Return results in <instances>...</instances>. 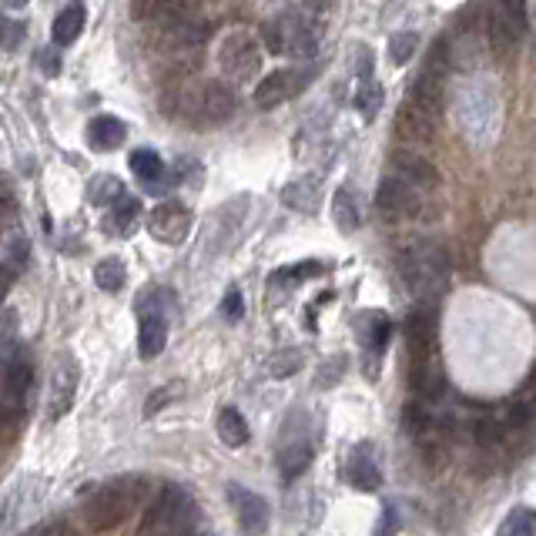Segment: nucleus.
Returning <instances> with one entry per match:
<instances>
[{"instance_id":"obj_1","label":"nucleus","mask_w":536,"mask_h":536,"mask_svg":"<svg viewBox=\"0 0 536 536\" xmlns=\"http://www.w3.org/2000/svg\"><path fill=\"white\" fill-rule=\"evenodd\" d=\"M449 272H453V262H449V252L443 245L423 242V238H413V242L402 245L399 275L416 299H439L449 285Z\"/></svg>"},{"instance_id":"obj_2","label":"nucleus","mask_w":536,"mask_h":536,"mask_svg":"<svg viewBox=\"0 0 536 536\" xmlns=\"http://www.w3.org/2000/svg\"><path fill=\"white\" fill-rule=\"evenodd\" d=\"M145 493L148 483L141 476H121V480L104 483L88 500V506H84V520H88L94 533L118 530L124 520H131V513L141 506Z\"/></svg>"},{"instance_id":"obj_3","label":"nucleus","mask_w":536,"mask_h":536,"mask_svg":"<svg viewBox=\"0 0 536 536\" xmlns=\"http://www.w3.org/2000/svg\"><path fill=\"white\" fill-rule=\"evenodd\" d=\"M171 108H181V118L198 124H222L235 114L238 98L225 81H181L171 94Z\"/></svg>"},{"instance_id":"obj_4","label":"nucleus","mask_w":536,"mask_h":536,"mask_svg":"<svg viewBox=\"0 0 536 536\" xmlns=\"http://www.w3.org/2000/svg\"><path fill=\"white\" fill-rule=\"evenodd\" d=\"M198 523V506L178 483H165L141 516V536H188Z\"/></svg>"},{"instance_id":"obj_5","label":"nucleus","mask_w":536,"mask_h":536,"mask_svg":"<svg viewBox=\"0 0 536 536\" xmlns=\"http://www.w3.org/2000/svg\"><path fill=\"white\" fill-rule=\"evenodd\" d=\"M262 41L268 47V54L295 57V61H312L315 51H319L315 24L305 7H292V11H282V14H275L272 21H265Z\"/></svg>"},{"instance_id":"obj_6","label":"nucleus","mask_w":536,"mask_h":536,"mask_svg":"<svg viewBox=\"0 0 536 536\" xmlns=\"http://www.w3.org/2000/svg\"><path fill=\"white\" fill-rule=\"evenodd\" d=\"M218 67H222V74L228 81H252L258 71H262V47L252 34L245 31H232L225 37L222 44H218Z\"/></svg>"},{"instance_id":"obj_7","label":"nucleus","mask_w":536,"mask_h":536,"mask_svg":"<svg viewBox=\"0 0 536 536\" xmlns=\"http://www.w3.org/2000/svg\"><path fill=\"white\" fill-rule=\"evenodd\" d=\"M315 78V67H282V71H272L265 81H258V88L252 94L255 108L272 111L279 104L292 101L295 94H302L309 88V81Z\"/></svg>"},{"instance_id":"obj_8","label":"nucleus","mask_w":536,"mask_h":536,"mask_svg":"<svg viewBox=\"0 0 536 536\" xmlns=\"http://www.w3.org/2000/svg\"><path fill=\"white\" fill-rule=\"evenodd\" d=\"M376 212L386 218V222H409L423 212V198H419L416 188H409L406 181L386 175L376 188Z\"/></svg>"},{"instance_id":"obj_9","label":"nucleus","mask_w":536,"mask_h":536,"mask_svg":"<svg viewBox=\"0 0 536 536\" xmlns=\"http://www.w3.org/2000/svg\"><path fill=\"white\" fill-rule=\"evenodd\" d=\"M78 379H81V369L71 356H61L51 366V386H47V423L67 416V409L74 406V396H78Z\"/></svg>"},{"instance_id":"obj_10","label":"nucleus","mask_w":536,"mask_h":536,"mask_svg":"<svg viewBox=\"0 0 536 536\" xmlns=\"http://www.w3.org/2000/svg\"><path fill=\"white\" fill-rule=\"evenodd\" d=\"M191 232V215L178 201H165L148 215V235L161 245H181Z\"/></svg>"},{"instance_id":"obj_11","label":"nucleus","mask_w":536,"mask_h":536,"mask_svg":"<svg viewBox=\"0 0 536 536\" xmlns=\"http://www.w3.org/2000/svg\"><path fill=\"white\" fill-rule=\"evenodd\" d=\"M526 31V7L523 4H503L490 14V44L496 54H510Z\"/></svg>"},{"instance_id":"obj_12","label":"nucleus","mask_w":536,"mask_h":536,"mask_svg":"<svg viewBox=\"0 0 536 536\" xmlns=\"http://www.w3.org/2000/svg\"><path fill=\"white\" fill-rule=\"evenodd\" d=\"M228 503L235 506L238 526H242L248 536H265V533H268L272 513H268V503L262 500V496L235 483V486H228Z\"/></svg>"},{"instance_id":"obj_13","label":"nucleus","mask_w":536,"mask_h":536,"mask_svg":"<svg viewBox=\"0 0 536 536\" xmlns=\"http://www.w3.org/2000/svg\"><path fill=\"white\" fill-rule=\"evenodd\" d=\"M312 453H315V443L309 436V426H302V429L285 426V436H282V446H279V469H282L285 480L302 476L312 463Z\"/></svg>"},{"instance_id":"obj_14","label":"nucleus","mask_w":536,"mask_h":536,"mask_svg":"<svg viewBox=\"0 0 536 536\" xmlns=\"http://www.w3.org/2000/svg\"><path fill=\"white\" fill-rule=\"evenodd\" d=\"M191 14H195V7L181 4V0H145V4H131L134 21H145L151 27H161V31L188 24Z\"/></svg>"},{"instance_id":"obj_15","label":"nucleus","mask_w":536,"mask_h":536,"mask_svg":"<svg viewBox=\"0 0 536 536\" xmlns=\"http://www.w3.org/2000/svg\"><path fill=\"white\" fill-rule=\"evenodd\" d=\"M406 346H409V362L436 359V319L429 309H416L406 319Z\"/></svg>"},{"instance_id":"obj_16","label":"nucleus","mask_w":536,"mask_h":536,"mask_svg":"<svg viewBox=\"0 0 536 536\" xmlns=\"http://www.w3.org/2000/svg\"><path fill=\"white\" fill-rule=\"evenodd\" d=\"M392 171H396L392 178L406 181L409 188H436L439 185V171L433 161L416 155V151H406V148L392 155Z\"/></svg>"},{"instance_id":"obj_17","label":"nucleus","mask_w":536,"mask_h":536,"mask_svg":"<svg viewBox=\"0 0 536 536\" xmlns=\"http://www.w3.org/2000/svg\"><path fill=\"white\" fill-rule=\"evenodd\" d=\"M409 104H413L416 111H423L426 118L436 124V118L443 114V104H446V78L419 71L413 81V91H409Z\"/></svg>"},{"instance_id":"obj_18","label":"nucleus","mask_w":536,"mask_h":536,"mask_svg":"<svg viewBox=\"0 0 536 536\" xmlns=\"http://www.w3.org/2000/svg\"><path fill=\"white\" fill-rule=\"evenodd\" d=\"M0 382H4V396L11 406H17L27 392H31V382H34V366L24 352H14L11 359L0 366Z\"/></svg>"},{"instance_id":"obj_19","label":"nucleus","mask_w":536,"mask_h":536,"mask_svg":"<svg viewBox=\"0 0 536 536\" xmlns=\"http://www.w3.org/2000/svg\"><path fill=\"white\" fill-rule=\"evenodd\" d=\"M409 389H413L423 402H436L439 396H443L446 376H443V369H439V362L436 359L409 362Z\"/></svg>"},{"instance_id":"obj_20","label":"nucleus","mask_w":536,"mask_h":536,"mask_svg":"<svg viewBox=\"0 0 536 536\" xmlns=\"http://www.w3.org/2000/svg\"><path fill=\"white\" fill-rule=\"evenodd\" d=\"M396 138L402 145H426V141L433 138V121L406 101L396 111Z\"/></svg>"},{"instance_id":"obj_21","label":"nucleus","mask_w":536,"mask_h":536,"mask_svg":"<svg viewBox=\"0 0 536 536\" xmlns=\"http://www.w3.org/2000/svg\"><path fill=\"white\" fill-rule=\"evenodd\" d=\"M168 342V322L161 312H145L138 325V349L141 359H155Z\"/></svg>"},{"instance_id":"obj_22","label":"nucleus","mask_w":536,"mask_h":536,"mask_svg":"<svg viewBox=\"0 0 536 536\" xmlns=\"http://www.w3.org/2000/svg\"><path fill=\"white\" fill-rule=\"evenodd\" d=\"M124 124L118 118H111V114H98V118H91L88 124V145L94 151H114L124 145Z\"/></svg>"},{"instance_id":"obj_23","label":"nucleus","mask_w":536,"mask_h":536,"mask_svg":"<svg viewBox=\"0 0 536 536\" xmlns=\"http://www.w3.org/2000/svg\"><path fill=\"white\" fill-rule=\"evenodd\" d=\"M349 483L356 486V490H362V493H376L382 486V473H379L376 459L369 456L366 446L356 449V453L349 456Z\"/></svg>"},{"instance_id":"obj_24","label":"nucleus","mask_w":536,"mask_h":536,"mask_svg":"<svg viewBox=\"0 0 536 536\" xmlns=\"http://www.w3.org/2000/svg\"><path fill=\"white\" fill-rule=\"evenodd\" d=\"M84 21H88V14H84V7L81 4H71V7H64L61 14L54 17V24H51V41L54 44H74L81 37L84 31Z\"/></svg>"},{"instance_id":"obj_25","label":"nucleus","mask_w":536,"mask_h":536,"mask_svg":"<svg viewBox=\"0 0 536 536\" xmlns=\"http://www.w3.org/2000/svg\"><path fill=\"white\" fill-rule=\"evenodd\" d=\"M218 439H222L225 446H232V449L248 443V423H245V416L238 413V409L228 406V409L218 413Z\"/></svg>"},{"instance_id":"obj_26","label":"nucleus","mask_w":536,"mask_h":536,"mask_svg":"<svg viewBox=\"0 0 536 536\" xmlns=\"http://www.w3.org/2000/svg\"><path fill=\"white\" fill-rule=\"evenodd\" d=\"M128 165H131V171H134V178H141L145 185H158L161 175H165V161H161L151 148L131 151Z\"/></svg>"},{"instance_id":"obj_27","label":"nucleus","mask_w":536,"mask_h":536,"mask_svg":"<svg viewBox=\"0 0 536 536\" xmlns=\"http://www.w3.org/2000/svg\"><path fill=\"white\" fill-rule=\"evenodd\" d=\"M332 215H335V225H339V232H356V228H359V205H356V195H352L349 188L335 191Z\"/></svg>"},{"instance_id":"obj_28","label":"nucleus","mask_w":536,"mask_h":536,"mask_svg":"<svg viewBox=\"0 0 536 536\" xmlns=\"http://www.w3.org/2000/svg\"><path fill=\"white\" fill-rule=\"evenodd\" d=\"M402 429L416 439L433 433V416H429V409L423 402H406V406H402Z\"/></svg>"},{"instance_id":"obj_29","label":"nucleus","mask_w":536,"mask_h":536,"mask_svg":"<svg viewBox=\"0 0 536 536\" xmlns=\"http://www.w3.org/2000/svg\"><path fill=\"white\" fill-rule=\"evenodd\" d=\"M124 279H128V272H124L121 258H104V262H98V268H94V282H98V289L104 292H121Z\"/></svg>"},{"instance_id":"obj_30","label":"nucleus","mask_w":536,"mask_h":536,"mask_svg":"<svg viewBox=\"0 0 536 536\" xmlns=\"http://www.w3.org/2000/svg\"><path fill=\"white\" fill-rule=\"evenodd\" d=\"M282 201H285L289 208H295V212H315V188H312V178L292 181V185H285Z\"/></svg>"},{"instance_id":"obj_31","label":"nucleus","mask_w":536,"mask_h":536,"mask_svg":"<svg viewBox=\"0 0 536 536\" xmlns=\"http://www.w3.org/2000/svg\"><path fill=\"white\" fill-rule=\"evenodd\" d=\"M138 215H141V201L131 198V195H121L114 201V212H111V222L118 228L121 235H128L134 225H138Z\"/></svg>"},{"instance_id":"obj_32","label":"nucleus","mask_w":536,"mask_h":536,"mask_svg":"<svg viewBox=\"0 0 536 536\" xmlns=\"http://www.w3.org/2000/svg\"><path fill=\"white\" fill-rule=\"evenodd\" d=\"M356 108L366 121H372L382 108V88L372 78H362L359 81V91H356Z\"/></svg>"},{"instance_id":"obj_33","label":"nucleus","mask_w":536,"mask_h":536,"mask_svg":"<svg viewBox=\"0 0 536 536\" xmlns=\"http://www.w3.org/2000/svg\"><path fill=\"white\" fill-rule=\"evenodd\" d=\"M24 413L21 406H11V402H0V446H11L17 436H21Z\"/></svg>"},{"instance_id":"obj_34","label":"nucleus","mask_w":536,"mask_h":536,"mask_svg":"<svg viewBox=\"0 0 536 536\" xmlns=\"http://www.w3.org/2000/svg\"><path fill=\"white\" fill-rule=\"evenodd\" d=\"M536 526H533V510H526V506H516L510 510V516L500 523V530L496 536H533Z\"/></svg>"},{"instance_id":"obj_35","label":"nucleus","mask_w":536,"mask_h":536,"mask_svg":"<svg viewBox=\"0 0 536 536\" xmlns=\"http://www.w3.org/2000/svg\"><path fill=\"white\" fill-rule=\"evenodd\" d=\"M473 436H476V443H480V446H500L506 429H503V423L496 416H480L473 423Z\"/></svg>"},{"instance_id":"obj_36","label":"nucleus","mask_w":536,"mask_h":536,"mask_svg":"<svg viewBox=\"0 0 536 536\" xmlns=\"http://www.w3.org/2000/svg\"><path fill=\"white\" fill-rule=\"evenodd\" d=\"M121 195H124V188H121V181L114 178V175L94 178L91 181V191H88V198L94 201V205H108V201H118Z\"/></svg>"},{"instance_id":"obj_37","label":"nucleus","mask_w":536,"mask_h":536,"mask_svg":"<svg viewBox=\"0 0 536 536\" xmlns=\"http://www.w3.org/2000/svg\"><path fill=\"white\" fill-rule=\"evenodd\" d=\"M416 47H419V34H413V31H406V34H392V37H389V57H392V64H406V61H413Z\"/></svg>"},{"instance_id":"obj_38","label":"nucleus","mask_w":536,"mask_h":536,"mask_svg":"<svg viewBox=\"0 0 536 536\" xmlns=\"http://www.w3.org/2000/svg\"><path fill=\"white\" fill-rule=\"evenodd\" d=\"M302 366V352H295V349H285V352H279V356H272L268 359V376L272 379H285V376H292L295 369Z\"/></svg>"},{"instance_id":"obj_39","label":"nucleus","mask_w":536,"mask_h":536,"mask_svg":"<svg viewBox=\"0 0 536 536\" xmlns=\"http://www.w3.org/2000/svg\"><path fill=\"white\" fill-rule=\"evenodd\" d=\"M24 41V24L0 14V51H17Z\"/></svg>"},{"instance_id":"obj_40","label":"nucleus","mask_w":536,"mask_h":536,"mask_svg":"<svg viewBox=\"0 0 536 536\" xmlns=\"http://www.w3.org/2000/svg\"><path fill=\"white\" fill-rule=\"evenodd\" d=\"M389 332H392L389 315H386V312H376V315L369 319V342H366V346L379 352V349L389 342Z\"/></svg>"},{"instance_id":"obj_41","label":"nucleus","mask_w":536,"mask_h":536,"mask_svg":"<svg viewBox=\"0 0 536 536\" xmlns=\"http://www.w3.org/2000/svg\"><path fill=\"white\" fill-rule=\"evenodd\" d=\"M319 272H322L319 262H302V265H289V268H282V272H275L272 282H305Z\"/></svg>"},{"instance_id":"obj_42","label":"nucleus","mask_w":536,"mask_h":536,"mask_svg":"<svg viewBox=\"0 0 536 536\" xmlns=\"http://www.w3.org/2000/svg\"><path fill=\"white\" fill-rule=\"evenodd\" d=\"M181 392H185V386H181V382H171V386L158 389V392H151V396H148V406H145V416H155L158 409L171 406V399L181 396Z\"/></svg>"},{"instance_id":"obj_43","label":"nucleus","mask_w":536,"mask_h":536,"mask_svg":"<svg viewBox=\"0 0 536 536\" xmlns=\"http://www.w3.org/2000/svg\"><path fill=\"white\" fill-rule=\"evenodd\" d=\"M342 369H346V359H329L319 369V379H315V386H319V389H332L335 382L342 379Z\"/></svg>"},{"instance_id":"obj_44","label":"nucleus","mask_w":536,"mask_h":536,"mask_svg":"<svg viewBox=\"0 0 536 536\" xmlns=\"http://www.w3.org/2000/svg\"><path fill=\"white\" fill-rule=\"evenodd\" d=\"M222 315H225V319H232V322H238L245 315V302H242V292H238V289H228L225 302H222Z\"/></svg>"},{"instance_id":"obj_45","label":"nucleus","mask_w":536,"mask_h":536,"mask_svg":"<svg viewBox=\"0 0 536 536\" xmlns=\"http://www.w3.org/2000/svg\"><path fill=\"white\" fill-rule=\"evenodd\" d=\"M11 212H14V188L7 175H0V218H7Z\"/></svg>"},{"instance_id":"obj_46","label":"nucleus","mask_w":536,"mask_h":536,"mask_svg":"<svg viewBox=\"0 0 536 536\" xmlns=\"http://www.w3.org/2000/svg\"><path fill=\"white\" fill-rule=\"evenodd\" d=\"M399 530V520H396V506L386 503L382 506V526H379V533L376 536H392Z\"/></svg>"},{"instance_id":"obj_47","label":"nucleus","mask_w":536,"mask_h":536,"mask_svg":"<svg viewBox=\"0 0 536 536\" xmlns=\"http://www.w3.org/2000/svg\"><path fill=\"white\" fill-rule=\"evenodd\" d=\"M34 536H71V526L64 520H54V523L41 526V530H34Z\"/></svg>"},{"instance_id":"obj_48","label":"nucleus","mask_w":536,"mask_h":536,"mask_svg":"<svg viewBox=\"0 0 536 536\" xmlns=\"http://www.w3.org/2000/svg\"><path fill=\"white\" fill-rule=\"evenodd\" d=\"M14 279H17V268H11V265H0V299H4V295L11 292Z\"/></svg>"},{"instance_id":"obj_49","label":"nucleus","mask_w":536,"mask_h":536,"mask_svg":"<svg viewBox=\"0 0 536 536\" xmlns=\"http://www.w3.org/2000/svg\"><path fill=\"white\" fill-rule=\"evenodd\" d=\"M37 61H41V67H44L47 74H57V71H61V57H57L54 51H41V54H37Z\"/></svg>"},{"instance_id":"obj_50","label":"nucleus","mask_w":536,"mask_h":536,"mask_svg":"<svg viewBox=\"0 0 536 536\" xmlns=\"http://www.w3.org/2000/svg\"><path fill=\"white\" fill-rule=\"evenodd\" d=\"M0 228H4V218H0Z\"/></svg>"}]
</instances>
